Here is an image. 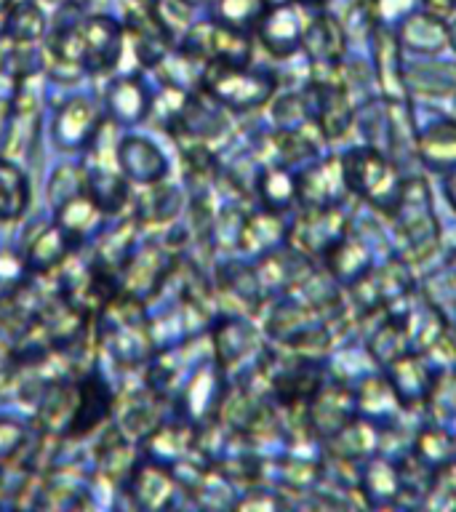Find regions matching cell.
<instances>
[{"instance_id":"obj_11","label":"cell","mask_w":456,"mask_h":512,"mask_svg":"<svg viewBox=\"0 0 456 512\" xmlns=\"http://www.w3.org/2000/svg\"><path fill=\"white\" fill-rule=\"evenodd\" d=\"M75 248L64 230L59 224H48L43 230H38L27 240V248H24V262H27V270L32 275H51L54 270H59L67 256Z\"/></svg>"},{"instance_id":"obj_25","label":"cell","mask_w":456,"mask_h":512,"mask_svg":"<svg viewBox=\"0 0 456 512\" xmlns=\"http://www.w3.org/2000/svg\"><path fill=\"white\" fill-rule=\"evenodd\" d=\"M19 0H0V19H6V14L16 6Z\"/></svg>"},{"instance_id":"obj_8","label":"cell","mask_w":456,"mask_h":512,"mask_svg":"<svg viewBox=\"0 0 456 512\" xmlns=\"http://www.w3.org/2000/svg\"><path fill=\"white\" fill-rule=\"evenodd\" d=\"M110 411L112 395L102 376H86V379H80L78 387H75V403H72L67 435H75V438L91 435V432L102 427V422H107Z\"/></svg>"},{"instance_id":"obj_1","label":"cell","mask_w":456,"mask_h":512,"mask_svg":"<svg viewBox=\"0 0 456 512\" xmlns=\"http://www.w3.org/2000/svg\"><path fill=\"white\" fill-rule=\"evenodd\" d=\"M126 54V27L110 14H86L56 27L48 40V59L54 67L75 75L112 72Z\"/></svg>"},{"instance_id":"obj_5","label":"cell","mask_w":456,"mask_h":512,"mask_svg":"<svg viewBox=\"0 0 456 512\" xmlns=\"http://www.w3.org/2000/svg\"><path fill=\"white\" fill-rule=\"evenodd\" d=\"M115 163L131 184H158L166 179L168 160L160 147L147 136L126 134L115 147Z\"/></svg>"},{"instance_id":"obj_21","label":"cell","mask_w":456,"mask_h":512,"mask_svg":"<svg viewBox=\"0 0 456 512\" xmlns=\"http://www.w3.org/2000/svg\"><path fill=\"white\" fill-rule=\"evenodd\" d=\"M176 211V190L163 187V184H150L142 198V208L139 216H147L152 222H163L168 216H174Z\"/></svg>"},{"instance_id":"obj_4","label":"cell","mask_w":456,"mask_h":512,"mask_svg":"<svg viewBox=\"0 0 456 512\" xmlns=\"http://www.w3.org/2000/svg\"><path fill=\"white\" fill-rule=\"evenodd\" d=\"M104 128V110L88 96H70L59 104L51 123L54 144L62 152H88Z\"/></svg>"},{"instance_id":"obj_18","label":"cell","mask_w":456,"mask_h":512,"mask_svg":"<svg viewBox=\"0 0 456 512\" xmlns=\"http://www.w3.org/2000/svg\"><path fill=\"white\" fill-rule=\"evenodd\" d=\"M400 40L411 46L414 51H438L443 46L446 38V27H443V19L430 14L422 16H408L403 27H400Z\"/></svg>"},{"instance_id":"obj_22","label":"cell","mask_w":456,"mask_h":512,"mask_svg":"<svg viewBox=\"0 0 456 512\" xmlns=\"http://www.w3.org/2000/svg\"><path fill=\"white\" fill-rule=\"evenodd\" d=\"M24 440H27L24 424L11 419V416H0V464H6L8 459H14V456L22 451Z\"/></svg>"},{"instance_id":"obj_28","label":"cell","mask_w":456,"mask_h":512,"mask_svg":"<svg viewBox=\"0 0 456 512\" xmlns=\"http://www.w3.org/2000/svg\"><path fill=\"white\" fill-rule=\"evenodd\" d=\"M299 6H315V3H323V0H294Z\"/></svg>"},{"instance_id":"obj_16","label":"cell","mask_w":456,"mask_h":512,"mask_svg":"<svg viewBox=\"0 0 456 512\" xmlns=\"http://www.w3.org/2000/svg\"><path fill=\"white\" fill-rule=\"evenodd\" d=\"M419 155L430 168L451 171L456 168V123L446 120L432 126L419 142Z\"/></svg>"},{"instance_id":"obj_13","label":"cell","mask_w":456,"mask_h":512,"mask_svg":"<svg viewBox=\"0 0 456 512\" xmlns=\"http://www.w3.org/2000/svg\"><path fill=\"white\" fill-rule=\"evenodd\" d=\"M48 14L40 0H19L3 19V35L11 43L19 46H30V43H40V38L46 35Z\"/></svg>"},{"instance_id":"obj_14","label":"cell","mask_w":456,"mask_h":512,"mask_svg":"<svg viewBox=\"0 0 456 512\" xmlns=\"http://www.w3.org/2000/svg\"><path fill=\"white\" fill-rule=\"evenodd\" d=\"M30 206V182L11 158L0 155V224L22 219Z\"/></svg>"},{"instance_id":"obj_9","label":"cell","mask_w":456,"mask_h":512,"mask_svg":"<svg viewBox=\"0 0 456 512\" xmlns=\"http://www.w3.org/2000/svg\"><path fill=\"white\" fill-rule=\"evenodd\" d=\"M54 224H59L64 235L75 243V248L91 240H99L107 224V214L96 206L94 198L88 195V190L72 195L70 200H64L54 208Z\"/></svg>"},{"instance_id":"obj_19","label":"cell","mask_w":456,"mask_h":512,"mask_svg":"<svg viewBox=\"0 0 456 512\" xmlns=\"http://www.w3.org/2000/svg\"><path fill=\"white\" fill-rule=\"evenodd\" d=\"M267 8V0H216V22L246 32V27L259 24Z\"/></svg>"},{"instance_id":"obj_3","label":"cell","mask_w":456,"mask_h":512,"mask_svg":"<svg viewBox=\"0 0 456 512\" xmlns=\"http://www.w3.org/2000/svg\"><path fill=\"white\" fill-rule=\"evenodd\" d=\"M392 171L395 168L376 150H355L344 158V182H347V187L371 200L382 211H387L384 198L392 200L395 211H398L400 200H403V184L398 182V176Z\"/></svg>"},{"instance_id":"obj_26","label":"cell","mask_w":456,"mask_h":512,"mask_svg":"<svg viewBox=\"0 0 456 512\" xmlns=\"http://www.w3.org/2000/svg\"><path fill=\"white\" fill-rule=\"evenodd\" d=\"M446 38H448V43H451V48L456 51V22L448 24V27H446Z\"/></svg>"},{"instance_id":"obj_30","label":"cell","mask_w":456,"mask_h":512,"mask_svg":"<svg viewBox=\"0 0 456 512\" xmlns=\"http://www.w3.org/2000/svg\"><path fill=\"white\" fill-rule=\"evenodd\" d=\"M0 494H3V483H0Z\"/></svg>"},{"instance_id":"obj_17","label":"cell","mask_w":456,"mask_h":512,"mask_svg":"<svg viewBox=\"0 0 456 512\" xmlns=\"http://www.w3.org/2000/svg\"><path fill=\"white\" fill-rule=\"evenodd\" d=\"M315 99H318V126L323 134L336 139L344 134V128L350 123V104L344 99V91L336 86H318L315 88Z\"/></svg>"},{"instance_id":"obj_6","label":"cell","mask_w":456,"mask_h":512,"mask_svg":"<svg viewBox=\"0 0 456 512\" xmlns=\"http://www.w3.org/2000/svg\"><path fill=\"white\" fill-rule=\"evenodd\" d=\"M102 107L112 126L134 128L150 118L152 94L136 75H118L104 88Z\"/></svg>"},{"instance_id":"obj_12","label":"cell","mask_w":456,"mask_h":512,"mask_svg":"<svg viewBox=\"0 0 456 512\" xmlns=\"http://www.w3.org/2000/svg\"><path fill=\"white\" fill-rule=\"evenodd\" d=\"M126 491L131 494L134 504L155 510V507H166L171 502L174 478L168 475L163 464H142V467H134L126 478Z\"/></svg>"},{"instance_id":"obj_10","label":"cell","mask_w":456,"mask_h":512,"mask_svg":"<svg viewBox=\"0 0 456 512\" xmlns=\"http://www.w3.org/2000/svg\"><path fill=\"white\" fill-rule=\"evenodd\" d=\"M86 168V190L94 198V203L102 208L107 216H118L126 211L128 200H131V182H128L123 171L115 166H104V163H88Z\"/></svg>"},{"instance_id":"obj_27","label":"cell","mask_w":456,"mask_h":512,"mask_svg":"<svg viewBox=\"0 0 456 512\" xmlns=\"http://www.w3.org/2000/svg\"><path fill=\"white\" fill-rule=\"evenodd\" d=\"M448 192H451V203H454L456 208V174L451 176V182H448Z\"/></svg>"},{"instance_id":"obj_7","label":"cell","mask_w":456,"mask_h":512,"mask_svg":"<svg viewBox=\"0 0 456 512\" xmlns=\"http://www.w3.org/2000/svg\"><path fill=\"white\" fill-rule=\"evenodd\" d=\"M299 3H280V6H270L264 11V16L256 24L259 40L262 46L275 56H291L296 48L302 46L304 30L307 24L302 14H299Z\"/></svg>"},{"instance_id":"obj_2","label":"cell","mask_w":456,"mask_h":512,"mask_svg":"<svg viewBox=\"0 0 456 512\" xmlns=\"http://www.w3.org/2000/svg\"><path fill=\"white\" fill-rule=\"evenodd\" d=\"M200 83L216 104L230 110H254L272 94V80L264 72L248 70V64L211 62Z\"/></svg>"},{"instance_id":"obj_20","label":"cell","mask_w":456,"mask_h":512,"mask_svg":"<svg viewBox=\"0 0 456 512\" xmlns=\"http://www.w3.org/2000/svg\"><path fill=\"white\" fill-rule=\"evenodd\" d=\"M86 190V168L83 166H59L54 176L48 179V200L51 208H56L64 200H70L72 195Z\"/></svg>"},{"instance_id":"obj_23","label":"cell","mask_w":456,"mask_h":512,"mask_svg":"<svg viewBox=\"0 0 456 512\" xmlns=\"http://www.w3.org/2000/svg\"><path fill=\"white\" fill-rule=\"evenodd\" d=\"M24 275H30L27 262H24V254L0 248V288L19 286Z\"/></svg>"},{"instance_id":"obj_15","label":"cell","mask_w":456,"mask_h":512,"mask_svg":"<svg viewBox=\"0 0 456 512\" xmlns=\"http://www.w3.org/2000/svg\"><path fill=\"white\" fill-rule=\"evenodd\" d=\"M302 46L315 64H334L344 54V32L331 16H318L307 24Z\"/></svg>"},{"instance_id":"obj_29","label":"cell","mask_w":456,"mask_h":512,"mask_svg":"<svg viewBox=\"0 0 456 512\" xmlns=\"http://www.w3.org/2000/svg\"><path fill=\"white\" fill-rule=\"evenodd\" d=\"M187 6H203V3H208V0H184Z\"/></svg>"},{"instance_id":"obj_24","label":"cell","mask_w":456,"mask_h":512,"mask_svg":"<svg viewBox=\"0 0 456 512\" xmlns=\"http://www.w3.org/2000/svg\"><path fill=\"white\" fill-rule=\"evenodd\" d=\"M424 11L438 19H448L456 11V0H424Z\"/></svg>"}]
</instances>
